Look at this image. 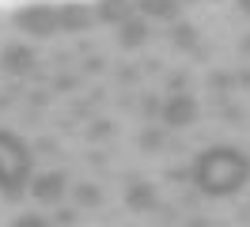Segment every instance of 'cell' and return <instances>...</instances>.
I'll return each mask as SVG.
<instances>
[{"instance_id": "1", "label": "cell", "mask_w": 250, "mask_h": 227, "mask_svg": "<svg viewBox=\"0 0 250 227\" xmlns=\"http://www.w3.org/2000/svg\"><path fill=\"white\" fill-rule=\"evenodd\" d=\"M189 174L205 197H231L250 182V155L239 151L235 144H216L193 159Z\"/></svg>"}, {"instance_id": "2", "label": "cell", "mask_w": 250, "mask_h": 227, "mask_svg": "<svg viewBox=\"0 0 250 227\" xmlns=\"http://www.w3.org/2000/svg\"><path fill=\"white\" fill-rule=\"evenodd\" d=\"M34 170V151L12 129H0V197L4 201H19L27 193V182Z\"/></svg>"}, {"instance_id": "3", "label": "cell", "mask_w": 250, "mask_h": 227, "mask_svg": "<svg viewBox=\"0 0 250 227\" xmlns=\"http://www.w3.org/2000/svg\"><path fill=\"white\" fill-rule=\"evenodd\" d=\"M12 27L27 38H53L57 34V4H23L12 12Z\"/></svg>"}, {"instance_id": "4", "label": "cell", "mask_w": 250, "mask_h": 227, "mask_svg": "<svg viewBox=\"0 0 250 227\" xmlns=\"http://www.w3.org/2000/svg\"><path fill=\"white\" fill-rule=\"evenodd\" d=\"M197 114H201V106H197V99L186 95V91H174L171 99L159 103V118H163L167 129H186V125L197 121Z\"/></svg>"}, {"instance_id": "5", "label": "cell", "mask_w": 250, "mask_h": 227, "mask_svg": "<svg viewBox=\"0 0 250 227\" xmlns=\"http://www.w3.org/2000/svg\"><path fill=\"white\" fill-rule=\"evenodd\" d=\"M64 189H68V174L64 170H46V174H34V182H27V193H34V201H42V205L61 201Z\"/></svg>"}, {"instance_id": "6", "label": "cell", "mask_w": 250, "mask_h": 227, "mask_svg": "<svg viewBox=\"0 0 250 227\" xmlns=\"http://www.w3.org/2000/svg\"><path fill=\"white\" fill-rule=\"evenodd\" d=\"M87 27H95V8L91 4H57V30H68V34H83Z\"/></svg>"}, {"instance_id": "7", "label": "cell", "mask_w": 250, "mask_h": 227, "mask_svg": "<svg viewBox=\"0 0 250 227\" xmlns=\"http://www.w3.org/2000/svg\"><path fill=\"white\" fill-rule=\"evenodd\" d=\"M34 64H38V57H34V49L27 42H8V45H4V53H0V68L12 72V76L34 72Z\"/></svg>"}, {"instance_id": "8", "label": "cell", "mask_w": 250, "mask_h": 227, "mask_svg": "<svg viewBox=\"0 0 250 227\" xmlns=\"http://www.w3.org/2000/svg\"><path fill=\"white\" fill-rule=\"evenodd\" d=\"M133 8L141 19H156V23H178V12H182V4L178 0H133Z\"/></svg>"}, {"instance_id": "9", "label": "cell", "mask_w": 250, "mask_h": 227, "mask_svg": "<svg viewBox=\"0 0 250 227\" xmlns=\"http://www.w3.org/2000/svg\"><path fill=\"white\" fill-rule=\"evenodd\" d=\"M91 8H95V23H106V27H118L129 15H137L133 0H95Z\"/></svg>"}, {"instance_id": "10", "label": "cell", "mask_w": 250, "mask_h": 227, "mask_svg": "<svg viewBox=\"0 0 250 227\" xmlns=\"http://www.w3.org/2000/svg\"><path fill=\"white\" fill-rule=\"evenodd\" d=\"M118 45L122 49H141L144 42H148V19H141V15H129L125 23H118Z\"/></svg>"}, {"instance_id": "11", "label": "cell", "mask_w": 250, "mask_h": 227, "mask_svg": "<svg viewBox=\"0 0 250 227\" xmlns=\"http://www.w3.org/2000/svg\"><path fill=\"white\" fill-rule=\"evenodd\" d=\"M159 205V193L152 182H133L129 189H125V208L129 212H152Z\"/></svg>"}, {"instance_id": "12", "label": "cell", "mask_w": 250, "mask_h": 227, "mask_svg": "<svg viewBox=\"0 0 250 227\" xmlns=\"http://www.w3.org/2000/svg\"><path fill=\"white\" fill-rule=\"evenodd\" d=\"M72 201H76L80 208H99L103 205V189L91 186V182H80L76 189H72Z\"/></svg>"}, {"instance_id": "13", "label": "cell", "mask_w": 250, "mask_h": 227, "mask_svg": "<svg viewBox=\"0 0 250 227\" xmlns=\"http://www.w3.org/2000/svg\"><path fill=\"white\" fill-rule=\"evenodd\" d=\"M171 42L178 45V49H197V27H193V23H174Z\"/></svg>"}, {"instance_id": "14", "label": "cell", "mask_w": 250, "mask_h": 227, "mask_svg": "<svg viewBox=\"0 0 250 227\" xmlns=\"http://www.w3.org/2000/svg\"><path fill=\"white\" fill-rule=\"evenodd\" d=\"M163 144H167V133H163V129H156V125L141 133V148H144V151H159Z\"/></svg>"}, {"instance_id": "15", "label": "cell", "mask_w": 250, "mask_h": 227, "mask_svg": "<svg viewBox=\"0 0 250 227\" xmlns=\"http://www.w3.org/2000/svg\"><path fill=\"white\" fill-rule=\"evenodd\" d=\"M12 227H53L46 220V216H34V212H23V216H16L12 220Z\"/></svg>"}, {"instance_id": "16", "label": "cell", "mask_w": 250, "mask_h": 227, "mask_svg": "<svg viewBox=\"0 0 250 227\" xmlns=\"http://www.w3.org/2000/svg\"><path fill=\"white\" fill-rule=\"evenodd\" d=\"M49 224H57V227H72V224H76V208H61L57 216H53V220H49Z\"/></svg>"}, {"instance_id": "17", "label": "cell", "mask_w": 250, "mask_h": 227, "mask_svg": "<svg viewBox=\"0 0 250 227\" xmlns=\"http://www.w3.org/2000/svg\"><path fill=\"white\" fill-rule=\"evenodd\" d=\"M141 110H144V114H148V118H159V99H156V95H148Z\"/></svg>"}, {"instance_id": "18", "label": "cell", "mask_w": 250, "mask_h": 227, "mask_svg": "<svg viewBox=\"0 0 250 227\" xmlns=\"http://www.w3.org/2000/svg\"><path fill=\"white\" fill-rule=\"evenodd\" d=\"M110 129H114L110 121H99V125L91 129V136H99V140H106V136H110Z\"/></svg>"}, {"instance_id": "19", "label": "cell", "mask_w": 250, "mask_h": 227, "mask_svg": "<svg viewBox=\"0 0 250 227\" xmlns=\"http://www.w3.org/2000/svg\"><path fill=\"white\" fill-rule=\"evenodd\" d=\"M212 87H231V76H212Z\"/></svg>"}, {"instance_id": "20", "label": "cell", "mask_w": 250, "mask_h": 227, "mask_svg": "<svg viewBox=\"0 0 250 227\" xmlns=\"http://www.w3.org/2000/svg\"><path fill=\"white\" fill-rule=\"evenodd\" d=\"M239 8H243V12H247V15H250V0H239Z\"/></svg>"}, {"instance_id": "21", "label": "cell", "mask_w": 250, "mask_h": 227, "mask_svg": "<svg viewBox=\"0 0 250 227\" xmlns=\"http://www.w3.org/2000/svg\"><path fill=\"white\" fill-rule=\"evenodd\" d=\"M239 49H243V53H250V38H243V45H239Z\"/></svg>"}, {"instance_id": "22", "label": "cell", "mask_w": 250, "mask_h": 227, "mask_svg": "<svg viewBox=\"0 0 250 227\" xmlns=\"http://www.w3.org/2000/svg\"><path fill=\"white\" fill-rule=\"evenodd\" d=\"M178 4H197V0H178Z\"/></svg>"}, {"instance_id": "23", "label": "cell", "mask_w": 250, "mask_h": 227, "mask_svg": "<svg viewBox=\"0 0 250 227\" xmlns=\"http://www.w3.org/2000/svg\"><path fill=\"white\" fill-rule=\"evenodd\" d=\"M247 216H250V208H247Z\"/></svg>"}]
</instances>
